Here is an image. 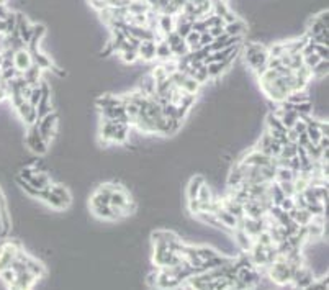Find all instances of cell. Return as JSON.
I'll use <instances>...</instances> for the list:
<instances>
[{"mask_svg": "<svg viewBox=\"0 0 329 290\" xmlns=\"http://www.w3.org/2000/svg\"><path fill=\"white\" fill-rule=\"evenodd\" d=\"M15 111L26 125H33L38 117H36V107H33L28 100H23L21 104H18L17 107H13Z\"/></svg>", "mask_w": 329, "mask_h": 290, "instance_id": "5", "label": "cell"}, {"mask_svg": "<svg viewBox=\"0 0 329 290\" xmlns=\"http://www.w3.org/2000/svg\"><path fill=\"white\" fill-rule=\"evenodd\" d=\"M139 59L144 62H151L156 59V41L154 39H143L138 46Z\"/></svg>", "mask_w": 329, "mask_h": 290, "instance_id": "7", "label": "cell"}, {"mask_svg": "<svg viewBox=\"0 0 329 290\" xmlns=\"http://www.w3.org/2000/svg\"><path fill=\"white\" fill-rule=\"evenodd\" d=\"M156 28L161 30L162 33V38L165 36L167 33H170V31H174L175 28V20L172 15H165V13H162V15L157 18V26Z\"/></svg>", "mask_w": 329, "mask_h": 290, "instance_id": "14", "label": "cell"}, {"mask_svg": "<svg viewBox=\"0 0 329 290\" xmlns=\"http://www.w3.org/2000/svg\"><path fill=\"white\" fill-rule=\"evenodd\" d=\"M174 54L170 51V46L165 43V39H161L159 43H156V59H161L162 62L172 59Z\"/></svg>", "mask_w": 329, "mask_h": 290, "instance_id": "17", "label": "cell"}, {"mask_svg": "<svg viewBox=\"0 0 329 290\" xmlns=\"http://www.w3.org/2000/svg\"><path fill=\"white\" fill-rule=\"evenodd\" d=\"M25 145H26V148L36 156H46L48 149H49V145L43 140L41 133L38 131L36 123L28 125V131H26V136H25Z\"/></svg>", "mask_w": 329, "mask_h": 290, "instance_id": "3", "label": "cell"}, {"mask_svg": "<svg viewBox=\"0 0 329 290\" xmlns=\"http://www.w3.org/2000/svg\"><path fill=\"white\" fill-rule=\"evenodd\" d=\"M15 279H17V272L13 271L12 267H7V269H2V271H0V280H2V284L5 285V287L13 289Z\"/></svg>", "mask_w": 329, "mask_h": 290, "instance_id": "19", "label": "cell"}, {"mask_svg": "<svg viewBox=\"0 0 329 290\" xmlns=\"http://www.w3.org/2000/svg\"><path fill=\"white\" fill-rule=\"evenodd\" d=\"M208 33L211 35L213 38H218L219 35L224 33V23H218V25H213L208 28Z\"/></svg>", "mask_w": 329, "mask_h": 290, "instance_id": "22", "label": "cell"}, {"mask_svg": "<svg viewBox=\"0 0 329 290\" xmlns=\"http://www.w3.org/2000/svg\"><path fill=\"white\" fill-rule=\"evenodd\" d=\"M26 271L36 275L38 279L46 275V267L43 266V262H39L38 259H35V257L31 256H26Z\"/></svg>", "mask_w": 329, "mask_h": 290, "instance_id": "15", "label": "cell"}, {"mask_svg": "<svg viewBox=\"0 0 329 290\" xmlns=\"http://www.w3.org/2000/svg\"><path fill=\"white\" fill-rule=\"evenodd\" d=\"M28 182L35 187V189L43 190V189H48L53 181H51V176H49L46 171H35V174L30 177Z\"/></svg>", "mask_w": 329, "mask_h": 290, "instance_id": "11", "label": "cell"}, {"mask_svg": "<svg viewBox=\"0 0 329 290\" xmlns=\"http://www.w3.org/2000/svg\"><path fill=\"white\" fill-rule=\"evenodd\" d=\"M36 127H38V131L41 133L43 140L51 145L53 140L57 135V125H59V117H57L56 111H51V113L44 115V117L36 120Z\"/></svg>", "mask_w": 329, "mask_h": 290, "instance_id": "2", "label": "cell"}, {"mask_svg": "<svg viewBox=\"0 0 329 290\" xmlns=\"http://www.w3.org/2000/svg\"><path fill=\"white\" fill-rule=\"evenodd\" d=\"M41 202H44L48 205V207L54 208V210H66V208H69V205H67L64 200L57 197L56 194H53L49 189H43L39 192V197H38Z\"/></svg>", "mask_w": 329, "mask_h": 290, "instance_id": "6", "label": "cell"}, {"mask_svg": "<svg viewBox=\"0 0 329 290\" xmlns=\"http://www.w3.org/2000/svg\"><path fill=\"white\" fill-rule=\"evenodd\" d=\"M36 282H38L36 275H33L28 271H21V272H17V279H15V284H13V289H31Z\"/></svg>", "mask_w": 329, "mask_h": 290, "instance_id": "10", "label": "cell"}, {"mask_svg": "<svg viewBox=\"0 0 329 290\" xmlns=\"http://www.w3.org/2000/svg\"><path fill=\"white\" fill-rule=\"evenodd\" d=\"M12 62H13V68H15L18 72L23 74L25 71H28L31 66H33V56H31V53L28 51V48L23 46V48H18V50L13 51L12 54Z\"/></svg>", "mask_w": 329, "mask_h": 290, "instance_id": "4", "label": "cell"}, {"mask_svg": "<svg viewBox=\"0 0 329 290\" xmlns=\"http://www.w3.org/2000/svg\"><path fill=\"white\" fill-rule=\"evenodd\" d=\"M215 215H216V218L219 220V223L224 226V228H228V230H234V228H238L239 226V218L238 217H234L233 213H229L226 208H218V210L215 212Z\"/></svg>", "mask_w": 329, "mask_h": 290, "instance_id": "8", "label": "cell"}, {"mask_svg": "<svg viewBox=\"0 0 329 290\" xmlns=\"http://www.w3.org/2000/svg\"><path fill=\"white\" fill-rule=\"evenodd\" d=\"M314 53L319 56V59H329V48L326 44H314Z\"/></svg>", "mask_w": 329, "mask_h": 290, "instance_id": "20", "label": "cell"}, {"mask_svg": "<svg viewBox=\"0 0 329 290\" xmlns=\"http://www.w3.org/2000/svg\"><path fill=\"white\" fill-rule=\"evenodd\" d=\"M221 2H228V0H221Z\"/></svg>", "mask_w": 329, "mask_h": 290, "instance_id": "25", "label": "cell"}, {"mask_svg": "<svg viewBox=\"0 0 329 290\" xmlns=\"http://www.w3.org/2000/svg\"><path fill=\"white\" fill-rule=\"evenodd\" d=\"M203 182H206V179H205V176H201V174H195L193 177H190V181H188V184H187V200L197 199L198 189H200Z\"/></svg>", "mask_w": 329, "mask_h": 290, "instance_id": "13", "label": "cell"}, {"mask_svg": "<svg viewBox=\"0 0 329 290\" xmlns=\"http://www.w3.org/2000/svg\"><path fill=\"white\" fill-rule=\"evenodd\" d=\"M242 59H244V64L247 68L259 77L267 69L269 50L257 41L244 43V46H242Z\"/></svg>", "mask_w": 329, "mask_h": 290, "instance_id": "1", "label": "cell"}, {"mask_svg": "<svg viewBox=\"0 0 329 290\" xmlns=\"http://www.w3.org/2000/svg\"><path fill=\"white\" fill-rule=\"evenodd\" d=\"M48 189L51 190L53 194H56L59 199L64 200V202L71 207V203H72L71 192H69V189H67V187H66L64 184H59V182H51V185H49Z\"/></svg>", "mask_w": 329, "mask_h": 290, "instance_id": "16", "label": "cell"}, {"mask_svg": "<svg viewBox=\"0 0 329 290\" xmlns=\"http://www.w3.org/2000/svg\"><path fill=\"white\" fill-rule=\"evenodd\" d=\"M329 71V62L328 59H321L314 68H311V77L314 79H326Z\"/></svg>", "mask_w": 329, "mask_h": 290, "instance_id": "18", "label": "cell"}, {"mask_svg": "<svg viewBox=\"0 0 329 290\" xmlns=\"http://www.w3.org/2000/svg\"><path fill=\"white\" fill-rule=\"evenodd\" d=\"M247 30L246 21H242L241 18L229 21V23H224V33L231 35V36H244Z\"/></svg>", "mask_w": 329, "mask_h": 290, "instance_id": "12", "label": "cell"}, {"mask_svg": "<svg viewBox=\"0 0 329 290\" xmlns=\"http://www.w3.org/2000/svg\"><path fill=\"white\" fill-rule=\"evenodd\" d=\"M306 128H308V125H306V122L303 118H298L295 122V125L292 127V130H293L296 135H301V133H306Z\"/></svg>", "mask_w": 329, "mask_h": 290, "instance_id": "21", "label": "cell"}, {"mask_svg": "<svg viewBox=\"0 0 329 290\" xmlns=\"http://www.w3.org/2000/svg\"><path fill=\"white\" fill-rule=\"evenodd\" d=\"M213 36L208 33V30L203 31V33H200V46H210L211 43H213Z\"/></svg>", "mask_w": 329, "mask_h": 290, "instance_id": "23", "label": "cell"}, {"mask_svg": "<svg viewBox=\"0 0 329 290\" xmlns=\"http://www.w3.org/2000/svg\"><path fill=\"white\" fill-rule=\"evenodd\" d=\"M0 33H7V23H5V20H0Z\"/></svg>", "mask_w": 329, "mask_h": 290, "instance_id": "24", "label": "cell"}, {"mask_svg": "<svg viewBox=\"0 0 329 290\" xmlns=\"http://www.w3.org/2000/svg\"><path fill=\"white\" fill-rule=\"evenodd\" d=\"M125 104V97L123 95H116V93H103L95 100V105L98 107V110L108 109V107H116V105H123Z\"/></svg>", "mask_w": 329, "mask_h": 290, "instance_id": "9", "label": "cell"}]
</instances>
